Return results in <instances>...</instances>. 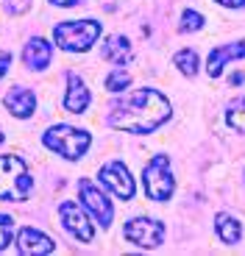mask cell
Returning <instances> with one entry per match:
<instances>
[{
	"label": "cell",
	"instance_id": "obj_1",
	"mask_svg": "<svg viewBox=\"0 0 245 256\" xmlns=\"http://www.w3.org/2000/svg\"><path fill=\"white\" fill-rule=\"evenodd\" d=\"M170 117V103L156 90H136L131 95L120 98L109 109V126L117 131L131 134H148L156 131Z\"/></svg>",
	"mask_w": 245,
	"mask_h": 256
},
{
	"label": "cell",
	"instance_id": "obj_2",
	"mask_svg": "<svg viewBox=\"0 0 245 256\" xmlns=\"http://www.w3.org/2000/svg\"><path fill=\"white\" fill-rule=\"evenodd\" d=\"M34 178L20 156H0V200H26Z\"/></svg>",
	"mask_w": 245,
	"mask_h": 256
},
{
	"label": "cell",
	"instance_id": "obj_3",
	"mask_svg": "<svg viewBox=\"0 0 245 256\" xmlns=\"http://www.w3.org/2000/svg\"><path fill=\"white\" fill-rule=\"evenodd\" d=\"M98 36H100V22L98 20H70V22H58L53 28L56 45L62 50H70V53L90 50Z\"/></svg>",
	"mask_w": 245,
	"mask_h": 256
},
{
	"label": "cell",
	"instance_id": "obj_4",
	"mask_svg": "<svg viewBox=\"0 0 245 256\" xmlns=\"http://www.w3.org/2000/svg\"><path fill=\"white\" fill-rule=\"evenodd\" d=\"M42 142L50 150H56L58 156H64V159H81L86 154V148H90L92 136L72 126H53L50 131H45Z\"/></svg>",
	"mask_w": 245,
	"mask_h": 256
},
{
	"label": "cell",
	"instance_id": "obj_5",
	"mask_svg": "<svg viewBox=\"0 0 245 256\" xmlns=\"http://www.w3.org/2000/svg\"><path fill=\"white\" fill-rule=\"evenodd\" d=\"M142 184L148 192L150 200H168L176 190L173 173H170V162L164 154H156L154 159L145 164V173H142Z\"/></svg>",
	"mask_w": 245,
	"mask_h": 256
},
{
	"label": "cell",
	"instance_id": "obj_6",
	"mask_svg": "<svg viewBox=\"0 0 245 256\" xmlns=\"http://www.w3.org/2000/svg\"><path fill=\"white\" fill-rule=\"evenodd\" d=\"M126 240L140 248H156V245L164 240V223L159 220H150V218H136V220H128L126 228H122Z\"/></svg>",
	"mask_w": 245,
	"mask_h": 256
},
{
	"label": "cell",
	"instance_id": "obj_7",
	"mask_svg": "<svg viewBox=\"0 0 245 256\" xmlns=\"http://www.w3.org/2000/svg\"><path fill=\"white\" fill-rule=\"evenodd\" d=\"M98 178H100L104 186H109L117 198H122V200L134 198V178L128 176V167L122 164V162H109V164H104L100 173H98Z\"/></svg>",
	"mask_w": 245,
	"mask_h": 256
},
{
	"label": "cell",
	"instance_id": "obj_8",
	"mask_svg": "<svg viewBox=\"0 0 245 256\" xmlns=\"http://www.w3.org/2000/svg\"><path fill=\"white\" fill-rule=\"evenodd\" d=\"M78 195H81V204L92 212V218L106 228V226L112 223V204H109V198H106L104 192L98 190L90 178L78 181Z\"/></svg>",
	"mask_w": 245,
	"mask_h": 256
},
{
	"label": "cell",
	"instance_id": "obj_9",
	"mask_svg": "<svg viewBox=\"0 0 245 256\" xmlns=\"http://www.w3.org/2000/svg\"><path fill=\"white\" fill-rule=\"evenodd\" d=\"M58 218H62V226L70 231L72 237H78L81 242H92L95 228H92V223L86 220L84 212L78 209L76 200H64V204L58 206Z\"/></svg>",
	"mask_w": 245,
	"mask_h": 256
},
{
	"label": "cell",
	"instance_id": "obj_10",
	"mask_svg": "<svg viewBox=\"0 0 245 256\" xmlns=\"http://www.w3.org/2000/svg\"><path fill=\"white\" fill-rule=\"evenodd\" d=\"M53 248H56L53 240L36 228H22L17 237V250L26 256H42V254H50Z\"/></svg>",
	"mask_w": 245,
	"mask_h": 256
},
{
	"label": "cell",
	"instance_id": "obj_11",
	"mask_svg": "<svg viewBox=\"0 0 245 256\" xmlns=\"http://www.w3.org/2000/svg\"><path fill=\"white\" fill-rule=\"evenodd\" d=\"M90 106V90L84 86V81L76 72H67V95H64V109L72 114H81Z\"/></svg>",
	"mask_w": 245,
	"mask_h": 256
},
{
	"label": "cell",
	"instance_id": "obj_12",
	"mask_svg": "<svg viewBox=\"0 0 245 256\" xmlns=\"http://www.w3.org/2000/svg\"><path fill=\"white\" fill-rule=\"evenodd\" d=\"M245 56V42H234V45H223V48H214L209 53V62H206V72L212 78H218L223 72V64L232 62V58H242Z\"/></svg>",
	"mask_w": 245,
	"mask_h": 256
},
{
	"label": "cell",
	"instance_id": "obj_13",
	"mask_svg": "<svg viewBox=\"0 0 245 256\" xmlns=\"http://www.w3.org/2000/svg\"><path fill=\"white\" fill-rule=\"evenodd\" d=\"M6 106L14 117H31L36 98H34V92L28 86H14V90L6 92Z\"/></svg>",
	"mask_w": 245,
	"mask_h": 256
},
{
	"label": "cell",
	"instance_id": "obj_14",
	"mask_svg": "<svg viewBox=\"0 0 245 256\" xmlns=\"http://www.w3.org/2000/svg\"><path fill=\"white\" fill-rule=\"evenodd\" d=\"M50 53H53V48L48 39L34 36L26 45V50H22V58H26V64L31 70H45L48 64H50Z\"/></svg>",
	"mask_w": 245,
	"mask_h": 256
},
{
	"label": "cell",
	"instance_id": "obj_15",
	"mask_svg": "<svg viewBox=\"0 0 245 256\" xmlns=\"http://www.w3.org/2000/svg\"><path fill=\"white\" fill-rule=\"evenodd\" d=\"M100 56L106 58V62L117 64V67H122V64L131 62V42L126 36H109L104 42V48H100Z\"/></svg>",
	"mask_w": 245,
	"mask_h": 256
},
{
	"label": "cell",
	"instance_id": "obj_16",
	"mask_svg": "<svg viewBox=\"0 0 245 256\" xmlns=\"http://www.w3.org/2000/svg\"><path fill=\"white\" fill-rule=\"evenodd\" d=\"M214 228H218V237L223 240L226 245L240 242V237H242V226H240V220L232 218V214H218Z\"/></svg>",
	"mask_w": 245,
	"mask_h": 256
},
{
	"label": "cell",
	"instance_id": "obj_17",
	"mask_svg": "<svg viewBox=\"0 0 245 256\" xmlns=\"http://www.w3.org/2000/svg\"><path fill=\"white\" fill-rule=\"evenodd\" d=\"M173 62H176V67H178L184 76H190V78L198 72V53H195V50H181V53H176Z\"/></svg>",
	"mask_w": 245,
	"mask_h": 256
},
{
	"label": "cell",
	"instance_id": "obj_18",
	"mask_svg": "<svg viewBox=\"0 0 245 256\" xmlns=\"http://www.w3.org/2000/svg\"><path fill=\"white\" fill-rule=\"evenodd\" d=\"M226 122L234 128V131H242L245 134V98L234 100V106L228 109V114H226Z\"/></svg>",
	"mask_w": 245,
	"mask_h": 256
},
{
	"label": "cell",
	"instance_id": "obj_19",
	"mask_svg": "<svg viewBox=\"0 0 245 256\" xmlns=\"http://www.w3.org/2000/svg\"><path fill=\"white\" fill-rule=\"evenodd\" d=\"M104 84H106V90H109V92H122L131 84V76L122 70V67H117L114 72H109V76H106Z\"/></svg>",
	"mask_w": 245,
	"mask_h": 256
},
{
	"label": "cell",
	"instance_id": "obj_20",
	"mask_svg": "<svg viewBox=\"0 0 245 256\" xmlns=\"http://www.w3.org/2000/svg\"><path fill=\"white\" fill-rule=\"evenodd\" d=\"M181 31L184 34H192V31H200L204 28V17H200L198 12H184V17H181Z\"/></svg>",
	"mask_w": 245,
	"mask_h": 256
},
{
	"label": "cell",
	"instance_id": "obj_21",
	"mask_svg": "<svg viewBox=\"0 0 245 256\" xmlns=\"http://www.w3.org/2000/svg\"><path fill=\"white\" fill-rule=\"evenodd\" d=\"M12 231H14V220L12 214H0V250L12 242Z\"/></svg>",
	"mask_w": 245,
	"mask_h": 256
},
{
	"label": "cell",
	"instance_id": "obj_22",
	"mask_svg": "<svg viewBox=\"0 0 245 256\" xmlns=\"http://www.w3.org/2000/svg\"><path fill=\"white\" fill-rule=\"evenodd\" d=\"M3 8L17 17V14H26L31 8V0H3Z\"/></svg>",
	"mask_w": 245,
	"mask_h": 256
},
{
	"label": "cell",
	"instance_id": "obj_23",
	"mask_svg": "<svg viewBox=\"0 0 245 256\" xmlns=\"http://www.w3.org/2000/svg\"><path fill=\"white\" fill-rule=\"evenodd\" d=\"M8 64H12V53H6V50H0V78L6 76V70H8Z\"/></svg>",
	"mask_w": 245,
	"mask_h": 256
},
{
	"label": "cell",
	"instance_id": "obj_24",
	"mask_svg": "<svg viewBox=\"0 0 245 256\" xmlns=\"http://www.w3.org/2000/svg\"><path fill=\"white\" fill-rule=\"evenodd\" d=\"M220 6H228V8H240V6H245V0H218Z\"/></svg>",
	"mask_w": 245,
	"mask_h": 256
},
{
	"label": "cell",
	"instance_id": "obj_25",
	"mask_svg": "<svg viewBox=\"0 0 245 256\" xmlns=\"http://www.w3.org/2000/svg\"><path fill=\"white\" fill-rule=\"evenodd\" d=\"M56 6H76V3H81V0H53Z\"/></svg>",
	"mask_w": 245,
	"mask_h": 256
},
{
	"label": "cell",
	"instance_id": "obj_26",
	"mask_svg": "<svg viewBox=\"0 0 245 256\" xmlns=\"http://www.w3.org/2000/svg\"><path fill=\"white\" fill-rule=\"evenodd\" d=\"M0 142H3V134H0Z\"/></svg>",
	"mask_w": 245,
	"mask_h": 256
}]
</instances>
